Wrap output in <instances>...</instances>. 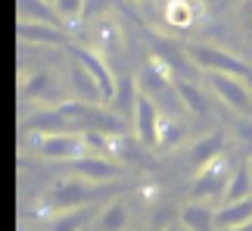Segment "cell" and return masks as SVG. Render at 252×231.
Returning <instances> with one entry per match:
<instances>
[{
	"label": "cell",
	"instance_id": "1",
	"mask_svg": "<svg viewBox=\"0 0 252 231\" xmlns=\"http://www.w3.org/2000/svg\"><path fill=\"white\" fill-rule=\"evenodd\" d=\"M100 185H91V181L81 178H60L47 188L44 194V213L47 216H60V213H72V209H87L91 200L96 194Z\"/></svg>",
	"mask_w": 252,
	"mask_h": 231
},
{
	"label": "cell",
	"instance_id": "2",
	"mask_svg": "<svg viewBox=\"0 0 252 231\" xmlns=\"http://www.w3.org/2000/svg\"><path fill=\"white\" fill-rule=\"evenodd\" d=\"M193 66H199L202 72H221V75H234V78H246L252 81V66L246 60H240L237 53L224 50L215 44H193L187 47Z\"/></svg>",
	"mask_w": 252,
	"mask_h": 231
},
{
	"label": "cell",
	"instance_id": "3",
	"mask_svg": "<svg viewBox=\"0 0 252 231\" xmlns=\"http://www.w3.org/2000/svg\"><path fill=\"white\" fill-rule=\"evenodd\" d=\"M206 84L212 88L221 103H227L237 116L252 119V84L246 78H234V75H221V72H206Z\"/></svg>",
	"mask_w": 252,
	"mask_h": 231
},
{
	"label": "cell",
	"instance_id": "4",
	"mask_svg": "<svg viewBox=\"0 0 252 231\" xmlns=\"http://www.w3.org/2000/svg\"><path fill=\"white\" fill-rule=\"evenodd\" d=\"M63 116L69 122H81L87 125V131H103V134H122V116L103 110L100 103H81V100H69L60 103Z\"/></svg>",
	"mask_w": 252,
	"mask_h": 231
},
{
	"label": "cell",
	"instance_id": "5",
	"mask_svg": "<svg viewBox=\"0 0 252 231\" xmlns=\"http://www.w3.org/2000/svg\"><path fill=\"white\" fill-rule=\"evenodd\" d=\"M34 153L53 162H75L87 153L84 134L81 131H56V134H37Z\"/></svg>",
	"mask_w": 252,
	"mask_h": 231
},
{
	"label": "cell",
	"instance_id": "6",
	"mask_svg": "<svg viewBox=\"0 0 252 231\" xmlns=\"http://www.w3.org/2000/svg\"><path fill=\"white\" fill-rule=\"evenodd\" d=\"M69 172H72V178L91 181V185H106V181H115L122 175V166L106 156H96V153H84L81 159L69 162Z\"/></svg>",
	"mask_w": 252,
	"mask_h": 231
},
{
	"label": "cell",
	"instance_id": "7",
	"mask_svg": "<svg viewBox=\"0 0 252 231\" xmlns=\"http://www.w3.org/2000/svg\"><path fill=\"white\" fill-rule=\"evenodd\" d=\"M134 134L143 147H159V134H162V119H159V107L150 97L137 100V110H134Z\"/></svg>",
	"mask_w": 252,
	"mask_h": 231
},
{
	"label": "cell",
	"instance_id": "8",
	"mask_svg": "<svg viewBox=\"0 0 252 231\" xmlns=\"http://www.w3.org/2000/svg\"><path fill=\"white\" fill-rule=\"evenodd\" d=\"M72 50V56L78 60L87 72L94 75V81L100 84V91H103V100L106 103H112V97H115V88H119V78L109 72V66H106V60L100 53H94V50H87V47H69Z\"/></svg>",
	"mask_w": 252,
	"mask_h": 231
},
{
	"label": "cell",
	"instance_id": "9",
	"mask_svg": "<svg viewBox=\"0 0 252 231\" xmlns=\"http://www.w3.org/2000/svg\"><path fill=\"white\" fill-rule=\"evenodd\" d=\"M215 216H218V209H212L206 200H187L178 209V222L184 231H218Z\"/></svg>",
	"mask_w": 252,
	"mask_h": 231
},
{
	"label": "cell",
	"instance_id": "10",
	"mask_svg": "<svg viewBox=\"0 0 252 231\" xmlns=\"http://www.w3.org/2000/svg\"><path fill=\"white\" fill-rule=\"evenodd\" d=\"M19 41L37 44V47H60L69 41L65 28L47 25V22H19Z\"/></svg>",
	"mask_w": 252,
	"mask_h": 231
},
{
	"label": "cell",
	"instance_id": "11",
	"mask_svg": "<svg viewBox=\"0 0 252 231\" xmlns=\"http://www.w3.org/2000/svg\"><path fill=\"white\" fill-rule=\"evenodd\" d=\"M215 225H218V231H240V228L252 225V197L237 200V203H221Z\"/></svg>",
	"mask_w": 252,
	"mask_h": 231
},
{
	"label": "cell",
	"instance_id": "12",
	"mask_svg": "<svg viewBox=\"0 0 252 231\" xmlns=\"http://www.w3.org/2000/svg\"><path fill=\"white\" fill-rule=\"evenodd\" d=\"M69 81H72V97H75V100H81V103H106L100 84L94 81V75L87 72L78 60H75L72 72H69Z\"/></svg>",
	"mask_w": 252,
	"mask_h": 231
},
{
	"label": "cell",
	"instance_id": "13",
	"mask_svg": "<svg viewBox=\"0 0 252 231\" xmlns=\"http://www.w3.org/2000/svg\"><path fill=\"white\" fill-rule=\"evenodd\" d=\"M69 119L63 116L60 107H50V110H41V113H34V116H28L25 119V128L28 131H37V134H56V131H72L69 128Z\"/></svg>",
	"mask_w": 252,
	"mask_h": 231
},
{
	"label": "cell",
	"instance_id": "14",
	"mask_svg": "<svg viewBox=\"0 0 252 231\" xmlns=\"http://www.w3.org/2000/svg\"><path fill=\"white\" fill-rule=\"evenodd\" d=\"M125 228H128V206L122 200H109L91 222V231H125Z\"/></svg>",
	"mask_w": 252,
	"mask_h": 231
},
{
	"label": "cell",
	"instance_id": "15",
	"mask_svg": "<svg viewBox=\"0 0 252 231\" xmlns=\"http://www.w3.org/2000/svg\"><path fill=\"white\" fill-rule=\"evenodd\" d=\"M19 22H47V25L65 28L63 19L56 16L53 3H47V0H19ZM65 32H69V28H65Z\"/></svg>",
	"mask_w": 252,
	"mask_h": 231
},
{
	"label": "cell",
	"instance_id": "16",
	"mask_svg": "<svg viewBox=\"0 0 252 231\" xmlns=\"http://www.w3.org/2000/svg\"><path fill=\"white\" fill-rule=\"evenodd\" d=\"M137 100H140L137 78L125 75V78L119 81V88H115V97H112V107H115V113H119L122 119L134 122V110H137Z\"/></svg>",
	"mask_w": 252,
	"mask_h": 231
},
{
	"label": "cell",
	"instance_id": "17",
	"mask_svg": "<svg viewBox=\"0 0 252 231\" xmlns=\"http://www.w3.org/2000/svg\"><path fill=\"white\" fill-rule=\"evenodd\" d=\"M221 147H224V138H221L218 131L202 134V138L193 144V150H190V162L196 169H206V166H212V162L221 156Z\"/></svg>",
	"mask_w": 252,
	"mask_h": 231
},
{
	"label": "cell",
	"instance_id": "18",
	"mask_svg": "<svg viewBox=\"0 0 252 231\" xmlns=\"http://www.w3.org/2000/svg\"><path fill=\"white\" fill-rule=\"evenodd\" d=\"M252 197V172L249 166H237L230 169V178H227V188H224V203H237V200H249Z\"/></svg>",
	"mask_w": 252,
	"mask_h": 231
},
{
	"label": "cell",
	"instance_id": "19",
	"mask_svg": "<svg viewBox=\"0 0 252 231\" xmlns=\"http://www.w3.org/2000/svg\"><path fill=\"white\" fill-rule=\"evenodd\" d=\"M174 94H178V103L187 113H193V116L206 113V97H202V91L190 78H174Z\"/></svg>",
	"mask_w": 252,
	"mask_h": 231
},
{
	"label": "cell",
	"instance_id": "20",
	"mask_svg": "<svg viewBox=\"0 0 252 231\" xmlns=\"http://www.w3.org/2000/svg\"><path fill=\"white\" fill-rule=\"evenodd\" d=\"M87 209H72V213H60L47 219V231H81L87 225Z\"/></svg>",
	"mask_w": 252,
	"mask_h": 231
},
{
	"label": "cell",
	"instance_id": "21",
	"mask_svg": "<svg viewBox=\"0 0 252 231\" xmlns=\"http://www.w3.org/2000/svg\"><path fill=\"white\" fill-rule=\"evenodd\" d=\"M53 9H56V16L63 19V25L72 28V25L81 22V16L87 9V0H53Z\"/></svg>",
	"mask_w": 252,
	"mask_h": 231
},
{
	"label": "cell",
	"instance_id": "22",
	"mask_svg": "<svg viewBox=\"0 0 252 231\" xmlns=\"http://www.w3.org/2000/svg\"><path fill=\"white\" fill-rule=\"evenodd\" d=\"M50 91H53V78L47 72H32L25 78V84H22V94L28 100H44Z\"/></svg>",
	"mask_w": 252,
	"mask_h": 231
},
{
	"label": "cell",
	"instance_id": "23",
	"mask_svg": "<svg viewBox=\"0 0 252 231\" xmlns=\"http://www.w3.org/2000/svg\"><path fill=\"white\" fill-rule=\"evenodd\" d=\"M168 22L178 28H190L196 22V9H193L187 0H171L168 3Z\"/></svg>",
	"mask_w": 252,
	"mask_h": 231
},
{
	"label": "cell",
	"instance_id": "24",
	"mask_svg": "<svg viewBox=\"0 0 252 231\" xmlns=\"http://www.w3.org/2000/svg\"><path fill=\"white\" fill-rule=\"evenodd\" d=\"M184 134H187V128H184V122H178V119H168V122H162L159 147H178V144L184 141Z\"/></svg>",
	"mask_w": 252,
	"mask_h": 231
},
{
	"label": "cell",
	"instance_id": "25",
	"mask_svg": "<svg viewBox=\"0 0 252 231\" xmlns=\"http://www.w3.org/2000/svg\"><path fill=\"white\" fill-rule=\"evenodd\" d=\"M237 25L246 38H252V0H240L237 6Z\"/></svg>",
	"mask_w": 252,
	"mask_h": 231
},
{
	"label": "cell",
	"instance_id": "26",
	"mask_svg": "<svg viewBox=\"0 0 252 231\" xmlns=\"http://www.w3.org/2000/svg\"><path fill=\"white\" fill-rule=\"evenodd\" d=\"M234 138H237L240 147H249V150H252V119L240 116V122L234 125Z\"/></svg>",
	"mask_w": 252,
	"mask_h": 231
},
{
	"label": "cell",
	"instance_id": "27",
	"mask_svg": "<svg viewBox=\"0 0 252 231\" xmlns=\"http://www.w3.org/2000/svg\"><path fill=\"white\" fill-rule=\"evenodd\" d=\"M246 166H249V172H252V153H249V162H246Z\"/></svg>",
	"mask_w": 252,
	"mask_h": 231
},
{
	"label": "cell",
	"instance_id": "28",
	"mask_svg": "<svg viewBox=\"0 0 252 231\" xmlns=\"http://www.w3.org/2000/svg\"><path fill=\"white\" fill-rule=\"evenodd\" d=\"M47 3H53V0H47Z\"/></svg>",
	"mask_w": 252,
	"mask_h": 231
}]
</instances>
